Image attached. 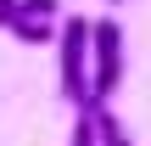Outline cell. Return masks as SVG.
I'll use <instances>...</instances> for the list:
<instances>
[{
	"label": "cell",
	"instance_id": "1",
	"mask_svg": "<svg viewBox=\"0 0 151 146\" xmlns=\"http://www.w3.org/2000/svg\"><path fill=\"white\" fill-rule=\"evenodd\" d=\"M56 90L73 107L90 101V17H62V34H56Z\"/></svg>",
	"mask_w": 151,
	"mask_h": 146
},
{
	"label": "cell",
	"instance_id": "2",
	"mask_svg": "<svg viewBox=\"0 0 151 146\" xmlns=\"http://www.w3.org/2000/svg\"><path fill=\"white\" fill-rule=\"evenodd\" d=\"M123 84V28L112 17L90 23V96L112 101V90Z\"/></svg>",
	"mask_w": 151,
	"mask_h": 146
},
{
	"label": "cell",
	"instance_id": "3",
	"mask_svg": "<svg viewBox=\"0 0 151 146\" xmlns=\"http://www.w3.org/2000/svg\"><path fill=\"white\" fill-rule=\"evenodd\" d=\"M11 39H22V45H56V23H45V17H28L22 6H17V17H11V28H6Z\"/></svg>",
	"mask_w": 151,
	"mask_h": 146
},
{
	"label": "cell",
	"instance_id": "4",
	"mask_svg": "<svg viewBox=\"0 0 151 146\" xmlns=\"http://www.w3.org/2000/svg\"><path fill=\"white\" fill-rule=\"evenodd\" d=\"M90 101H95V129H101V146H134V141H129V129L118 124V113H112L101 96H90Z\"/></svg>",
	"mask_w": 151,
	"mask_h": 146
},
{
	"label": "cell",
	"instance_id": "5",
	"mask_svg": "<svg viewBox=\"0 0 151 146\" xmlns=\"http://www.w3.org/2000/svg\"><path fill=\"white\" fill-rule=\"evenodd\" d=\"M73 146H101V129H95V101H84V107H78V118H73Z\"/></svg>",
	"mask_w": 151,
	"mask_h": 146
},
{
	"label": "cell",
	"instance_id": "6",
	"mask_svg": "<svg viewBox=\"0 0 151 146\" xmlns=\"http://www.w3.org/2000/svg\"><path fill=\"white\" fill-rule=\"evenodd\" d=\"M22 11H28V17H45V23H56V11H62V6H56V0H22Z\"/></svg>",
	"mask_w": 151,
	"mask_h": 146
},
{
	"label": "cell",
	"instance_id": "7",
	"mask_svg": "<svg viewBox=\"0 0 151 146\" xmlns=\"http://www.w3.org/2000/svg\"><path fill=\"white\" fill-rule=\"evenodd\" d=\"M17 6H22V0H0V11H11V17H17Z\"/></svg>",
	"mask_w": 151,
	"mask_h": 146
},
{
	"label": "cell",
	"instance_id": "8",
	"mask_svg": "<svg viewBox=\"0 0 151 146\" xmlns=\"http://www.w3.org/2000/svg\"><path fill=\"white\" fill-rule=\"evenodd\" d=\"M0 28H11V11H0Z\"/></svg>",
	"mask_w": 151,
	"mask_h": 146
},
{
	"label": "cell",
	"instance_id": "9",
	"mask_svg": "<svg viewBox=\"0 0 151 146\" xmlns=\"http://www.w3.org/2000/svg\"><path fill=\"white\" fill-rule=\"evenodd\" d=\"M112 6H123V0H112Z\"/></svg>",
	"mask_w": 151,
	"mask_h": 146
}]
</instances>
